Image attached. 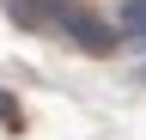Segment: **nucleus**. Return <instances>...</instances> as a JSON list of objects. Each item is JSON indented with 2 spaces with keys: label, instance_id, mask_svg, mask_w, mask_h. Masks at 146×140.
<instances>
[{
  "label": "nucleus",
  "instance_id": "nucleus-4",
  "mask_svg": "<svg viewBox=\"0 0 146 140\" xmlns=\"http://www.w3.org/2000/svg\"><path fill=\"white\" fill-rule=\"evenodd\" d=\"M0 122H18V110H12V98L0 92Z\"/></svg>",
  "mask_w": 146,
  "mask_h": 140
},
{
  "label": "nucleus",
  "instance_id": "nucleus-3",
  "mask_svg": "<svg viewBox=\"0 0 146 140\" xmlns=\"http://www.w3.org/2000/svg\"><path fill=\"white\" fill-rule=\"evenodd\" d=\"M122 31L146 43V0H128V6H122Z\"/></svg>",
  "mask_w": 146,
  "mask_h": 140
},
{
  "label": "nucleus",
  "instance_id": "nucleus-1",
  "mask_svg": "<svg viewBox=\"0 0 146 140\" xmlns=\"http://www.w3.org/2000/svg\"><path fill=\"white\" fill-rule=\"evenodd\" d=\"M55 25H61V31H67L79 49H91V55H110V49H116V31H110L104 19H91V12H79V6H67Z\"/></svg>",
  "mask_w": 146,
  "mask_h": 140
},
{
  "label": "nucleus",
  "instance_id": "nucleus-2",
  "mask_svg": "<svg viewBox=\"0 0 146 140\" xmlns=\"http://www.w3.org/2000/svg\"><path fill=\"white\" fill-rule=\"evenodd\" d=\"M67 6H79V0H18V19L25 25H55Z\"/></svg>",
  "mask_w": 146,
  "mask_h": 140
}]
</instances>
